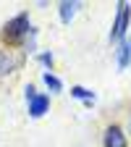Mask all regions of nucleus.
I'll return each mask as SVG.
<instances>
[{
  "mask_svg": "<svg viewBox=\"0 0 131 147\" xmlns=\"http://www.w3.org/2000/svg\"><path fill=\"white\" fill-rule=\"evenodd\" d=\"M76 8H79V3H60V21L63 24H71V18L76 16Z\"/></svg>",
  "mask_w": 131,
  "mask_h": 147,
  "instance_id": "obj_5",
  "label": "nucleus"
},
{
  "mask_svg": "<svg viewBox=\"0 0 131 147\" xmlns=\"http://www.w3.org/2000/svg\"><path fill=\"white\" fill-rule=\"evenodd\" d=\"M40 61H42L45 66H52V53H42V55H40Z\"/></svg>",
  "mask_w": 131,
  "mask_h": 147,
  "instance_id": "obj_10",
  "label": "nucleus"
},
{
  "mask_svg": "<svg viewBox=\"0 0 131 147\" xmlns=\"http://www.w3.org/2000/svg\"><path fill=\"white\" fill-rule=\"evenodd\" d=\"M105 147H126V134L121 131L118 126H110L107 131H105Z\"/></svg>",
  "mask_w": 131,
  "mask_h": 147,
  "instance_id": "obj_4",
  "label": "nucleus"
},
{
  "mask_svg": "<svg viewBox=\"0 0 131 147\" xmlns=\"http://www.w3.org/2000/svg\"><path fill=\"white\" fill-rule=\"evenodd\" d=\"M42 79H45V84H47V87H50L52 92H60V89H63V84H60V79H58V76H52V74H50V71L45 74V76H42Z\"/></svg>",
  "mask_w": 131,
  "mask_h": 147,
  "instance_id": "obj_9",
  "label": "nucleus"
},
{
  "mask_svg": "<svg viewBox=\"0 0 131 147\" xmlns=\"http://www.w3.org/2000/svg\"><path fill=\"white\" fill-rule=\"evenodd\" d=\"M128 131H131V118H128Z\"/></svg>",
  "mask_w": 131,
  "mask_h": 147,
  "instance_id": "obj_12",
  "label": "nucleus"
},
{
  "mask_svg": "<svg viewBox=\"0 0 131 147\" xmlns=\"http://www.w3.org/2000/svg\"><path fill=\"white\" fill-rule=\"evenodd\" d=\"M128 63H131V37H128V42H123V45L118 47V66L126 68Z\"/></svg>",
  "mask_w": 131,
  "mask_h": 147,
  "instance_id": "obj_6",
  "label": "nucleus"
},
{
  "mask_svg": "<svg viewBox=\"0 0 131 147\" xmlns=\"http://www.w3.org/2000/svg\"><path fill=\"white\" fill-rule=\"evenodd\" d=\"M128 18H131V5L128 3H118V16H116L113 29H110V42H118L123 37V32L128 26Z\"/></svg>",
  "mask_w": 131,
  "mask_h": 147,
  "instance_id": "obj_1",
  "label": "nucleus"
},
{
  "mask_svg": "<svg viewBox=\"0 0 131 147\" xmlns=\"http://www.w3.org/2000/svg\"><path fill=\"white\" fill-rule=\"evenodd\" d=\"M71 95H73V97H79V100H84L87 105L95 102V95H92L89 89H84V87H71Z\"/></svg>",
  "mask_w": 131,
  "mask_h": 147,
  "instance_id": "obj_7",
  "label": "nucleus"
},
{
  "mask_svg": "<svg viewBox=\"0 0 131 147\" xmlns=\"http://www.w3.org/2000/svg\"><path fill=\"white\" fill-rule=\"evenodd\" d=\"M34 97H37V89H34V87L29 84V87H26V102H32Z\"/></svg>",
  "mask_w": 131,
  "mask_h": 147,
  "instance_id": "obj_11",
  "label": "nucleus"
},
{
  "mask_svg": "<svg viewBox=\"0 0 131 147\" xmlns=\"http://www.w3.org/2000/svg\"><path fill=\"white\" fill-rule=\"evenodd\" d=\"M47 108H50V97L47 95H37L32 102H29V116L32 118H40L47 113Z\"/></svg>",
  "mask_w": 131,
  "mask_h": 147,
  "instance_id": "obj_3",
  "label": "nucleus"
},
{
  "mask_svg": "<svg viewBox=\"0 0 131 147\" xmlns=\"http://www.w3.org/2000/svg\"><path fill=\"white\" fill-rule=\"evenodd\" d=\"M26 32H32V26H29V13H18L16 18H11V21L5 24V37L8 40H18L21 34H26Z\"/></svg>",
  "mask_w": 131,
  "mask_h": 147,
  "instance_id": "obj_2",
  "label": "nucleus"
},
{
  "mask_svg": "<svg viewBox=\"0 0 131 147\" xmlns=\"http://www.w3.org/2000/svg\"><path fill=\"white\" fill-rule=\"evenodd\" d=\"M11 68H13V58H11V53L0 50V76H5Z\"/></svg>",
  "mask_w": 131,
  "mask_h": 147,
  "instance_id": "obj_8",
  "label": "nucleus"
}]
</instances>
